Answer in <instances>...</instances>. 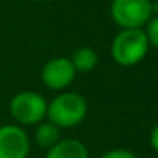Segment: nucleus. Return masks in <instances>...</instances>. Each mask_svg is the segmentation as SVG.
<instances>
[{
    "label": "nucleus",
    "mask_w": 158,
    "mask_h": 158,
    "mask_svg": "<svg viewBox=\"0 0 158 158\" xmlns=\"http://www.w3.org/2000/svg\"><path fill=\"white\" fill-rule=\"evenodd\" d=\"M149 49V42L143 29H121L112 40L110 55L120 66L140 63Z\"/></svg>",
    "instance_id": "obj_2"
},
{
    "label": "nucleus",
    "mask_w": 158,
    "mask_h": 158,
    "mask_svg": "<svg viewBox=\"0 0 158 158\" xmlns=\"http://www.w3.org/2000/svg\"><path fill=\"white\" fill-rule=\"evenodd\" d=\"M100 158H137V157L127 149H112V151L103 154Z\"/></svg>",
    "instance_id": "obj_11"
},
{
    "label": "nucleus",
    "mask_w": 158,
    "mask_h": 158,
    "mask_svg": "<svg viewBox=\"0 0 158 158\" xmlns=\"http://www.w3.org/2000/svg\"><path fill=\"white\" fill-rule=\"evenodd\" d=\"M57 141H60V129L51 121L39 123L35 131V143L43 149H51Z\"/></svg>",
    "instance_id": "obj_9"
},
{
    "label": "nucleus",
    "mask_w": 158,
    "mask_h": 158,
    "mask_svg": "<svg viewBox=\"0 0 158 158\" xmlns=\"http://www.w3.org/2000/svg\"><path fill=\"white\" fill-rule=\"evenodd\" d=\"M69 60H71L75 72H89L97 66L98 57L92 48L83 46L72 54V58H69Z\"/></svg>",
    "instance_id": "obj_8"
},
{
    "label": "nucleus",
    "mask_w": 158,
    "mask_h": 158,
    "mask_svg": "<svg viewBox=\"0 0 158 158\" xmlns=\"http://www.w3.org/2000/svg\"><path fill=\"white\" fill-rule=\"evenodd\" d=\"M152 14V0H112L110 3V15L121 29H143Z\"/></svg>",
    "instance_id": "obj_3"
},
{
    "label": "nucleus",
    "mask_w": 158,
    "mask_h": 158,
    "mask_svg": "<svg viewBox=\"0 0 158 158\" xmlns=\"http://www.w3.org/2000/svg\"><path fill=\"white\" fill-rule=\"evenodd\" d=\"M88 114V103L77 92H63L48 105V120L60 127H74L80 124Z\"/></svg>",
    "instance_id": "obj_1"
},
{
    "label": "nucleus",
    "mask_w": 158,
    "mask_h": 158,
    "mask_svg": "<svg viewBox=\"0 0 158 158\" xmlns=\"http://www.w3.org/2000/svg\"><path fill=\"white\" fill-rule=\"evenodd\" d=\"M9 110L14 120L25 126L39 124L45 120L48 103L43 95L32 91H25L12 97L9 103Z\"/></svg>",
    "instance_id": "obj_4"
},
{
    "label": "nucleus",
    "mask_w": 158,
    "mask_h": 158,
    "mask_svg": "<svg viewBox=\"0 0 158 158\" xmlns=\"http://www.w3.org/2000/svg\"><path fill=\"white\" fill-rule=\"evenodd\" d=\"M149 141H151V146H152V149L155 151L158 154V124L152 129V132H151V138H149Z\"/></svg>",
    "instance_id": "obj_12"
},
{
    "label": "nucleus",
    "mask_w": 158,
    "mask_h": 158,
    "mask_svg": "<svg viewBox=\"0 0 158 158\" xmlns=\"http://www.w3.org/2000/svg\"><path fill=\"white\" fill-rule=\"evenodd\" d=\"M146 39L149 42V46L158 48V15L151 17V20L146 23Z\"/></svg>",
    "instance_id": "obj_10"
},
{
    "label": "nucleus",
    "mask_w": 158,
    "mask_h": 158,
    "mask_svg": "<svg viewBox=\"0 0 158 158\" xmlns=\"http://www.w3.org/2000/svg\"><path fill=\"white\" fill-rule=\"evenodd\" d=\"M46 158H89V152L86 146L74 138L60 140L48 149Z\"/></svg>",
    "instance_id": "obj_7"
},
{
    "label": "nucleus",
    "mask_w": 158,
    "mask_h": 158,
    "mask_svg": "<svg viewBox=\"0 0 158 158\" xmlns=\"http://www.w3.org/2000/svg\"><path fill=\"white\" fill-rule=\"evenodd\" d=\"M29 148V138L20 126L5 124L0 127V158H26Z\"/></svg>",
    "instance_id": "obj_5"
},
{
    "label": "nucleus",
    "mask_w": 158,
    "mask_h": 158,
    "mask_svg": "<svg viewBox=\"0 0 158 158\" xmlns=\"http://www.w3.org/2000/svg\"><path fill=\"white\" fill-rule=\"evenodd\" d=\"M32 2H45V0H32Z\"/></svg>",
    "instance_id": "obj_13"
},
{
    "label": "nucleus",
    "mask_w": 158,
    "mask_h": 158,
    "mask_svg": "<svg viewBox=\"0 0 158 158\" xmlns=\"http://www.w3.org/2000/svg\"><path fill=\"white\" fill-rule=\"evenodd\" d=\"M75 78V69L69 58L66 57H55L49 60L43 71H42V80L43 83L54 91H61L68 88Z\"/></svg>",
    "instance_id": "obj_6"
}]
</instances>
